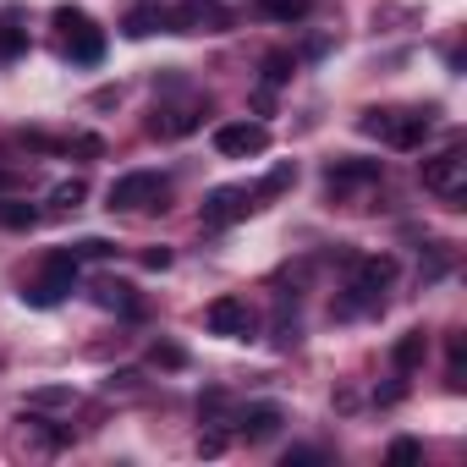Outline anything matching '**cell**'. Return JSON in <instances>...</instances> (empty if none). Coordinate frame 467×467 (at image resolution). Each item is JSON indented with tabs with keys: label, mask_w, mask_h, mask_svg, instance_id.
<instances>
[{
	"label": "cell",
	"mask_w": 467,
	"mask_h": 467,
	"mask_svg": "<svg viewBox=\"0 0 467 467\" xmlns=\"http://www.w3.org/2000/svg\"><path fill=\"white\" fill-rule=\"evenodd\" d=\"M286 462H325V451H314V445H297V451H286Z\"/></svg>",
	"instance_id": "29"
},
{
	"label": "cell",
	"mask_w": 467,
	"mask_h": 467,
	"mask_svg": "<svg viewBox=\"0 0 467 467\" xmlns=\"http://www.w3.org/2000/svg\"><path fill=\"white\" fill-rule=\"evenodd\" d=\"M61 401H72V390H34L28 396V407H61Z\"/></svg>",
	"instance_id": "26"
},
{
	"label": "cell",
	"mask_w": 467,
	"mask_h": 467,
	"mask_svg": "<svg viewBox=\"0 0 467 467\" xmlns=\"http://www.w3.org/2000/svg\"><path fill=\"white\" fill-rule=\"evenodd\" d=\"M358 127H363L368 138H385L390 149H418V143L429 138L434 116H429V110H363Z\"/></svg>",
	"instance_id": "2"
},
{
	"label": "cell",
	"mask_w": 467,
	"mask_h": 467,
	"mask_svg": "<svg viewBox=\"0 0 467 467\" xmlns=\"http://www.w3.org/2000/svg\"><path fill=\"white\" fill-rule=\"evenodd\" d=\"M214 149H220L225 160L265 154V149H270V127H265V121H225V127L214 132Z\"/></svg>",
	"instance_id": "10"
},
{
	"label": "cell",
	"mask_w": 467,
	"mask_h": 467,
	"mask_svg": "<svg viewBox=\"0 0 467 467\" xmlns=\"http://www.w3.org/2000/svg\"><path fill=\"white\" fill-rule=\"evenodd\" d=\"M385 456H390V462H418V456H423V445L401 434V440H390V451H385Z\"/></svg>",
	"instance_id": "25"
},
{
	"label": "cell",
	"mask_w": 467,
	"mask_h": 467,
	"mask_svg": "<svg viewBox=\"0 0 467 467\" xmlns=\"http://www.w3.org/2000/svg\"><path fill=\"white\" fill-rule=\"evenodd\" d=\"M72 286H78V259H72L67 248H56V254L45 259V270L23 286V303H28V308H56Z\"/></svg>",
	"instance_id": "4"
},
{
	"label": "cell",
	"mask_w": 467,
	"mask_h": 467,
	"mask_svg": "<svg viewBox=\"0 0 467 467\" xmlns=\"http://www.w3.org/2000/svg\"><path fill=\"white\" fill-rule=\"evenodd\" d=\"M154 28H165V12H154V6H143V12L127 17V39H149Z\"/></svg>",
	"instance_id": "20"
},
{
	"label": "cell",
	"mask_w": 467,
	"mask_h": 467,
	"mask_svg": "<svg viewBox=\"0 0 467 467\" xmlns=\"http://www.w3.org/2000/svg\"><path fill=\"white\" fill-rule=\"evenodd\" d=\"M67 254H72L78 265H83V259H110V254H116V243H105V237H83V243H72Z\"/></svg>",
	"instance_id": "23"
},
{
	"label": "cell",
	"mask_w": 467,
	"mask_h": 467,
	"mask_svg": "<svg viewBox=\"0 0 467 467\" xmlns=\"http://www.w3.org/2000/svg\"><path fill=\"white\" fill-rule=\"evenodd\" d=\"M292 182H297V165H275V171H270V176H265V187H259V192H254V198H275V192H286V187H292Z\"/></svg>",
	"instance_id": "22"
},
{
	"label": "cell",
	"mask_w": 467,
	"mask_h": 467,
	"mask_svg": "<svg viewBox=\"0 0 467 467\" xmlns=\"http://www.w3.org/2000/svg\"><path fill=\"white\" fill-rule=\"evenodd\" d=\"M56 28L67 34V56H72L78 67H94V61H105V34L94 28V17H88V12H72V6H61V12H56Z\"/></svg>",
	"instance_id": "6"
},
{
	"label": "cell",
	"mask_w": 467,
	"mask_h": 467,
	"mask_svg": "<svg viewBox=\"0 0 467 467\" xmlns=\"http://www.w3.org/2000/svg\"><path fill=\"white\" fill-rule=\"evenodd\" d=\"M23 50H28V28L6 12V17H0V61H17Z\"/></svg>",
	"instance_id": "17"
},
{
	"label": "cell",
	"mask_w": 467,
	"mask_h": 467,
	"mask_svg": "<svg viewBox=\"0 0 467 467\" xmlns=\"http://www.w3.org/2000/svg\"><path fill=\"white\" fill-rule=\"evenodd\" d=\"M231 423H237V434H243L248 445H259V440H275V434H281L286 412H281L275 401H254V407H243L237 418H231Z\"/></svg>",
	"instance_id": "11"
},
{
	"label": "cell",
	"mask_w": 467,
	"mask_h": 467,
	"mask_svg": "<svg viewBox=\"0 0 467 467\" xmlns=\"http://www.w3.org/2000/svg\"><path fill=\"white\" fill-rule=\"evenodd\" d=\"M94 303H99V308H116V314H132V319L143 314V297H138L127 281H99V286H94Z\"/></svg>",
	"instance_id": "14"
},
{
	"label": "cell",
	"mask_w": 467,
	"mask_h": 467,
	"mask_svg": "<svg viewBox=\"0 0 467 467\" xmlns=\"http://www.w3.org/2000/svg\"><path fill=\"white\" fill-rule=\"evenodd\" d=\"M198 451H203V456H220V451H225V434H220V429H209V434L198 440Z\"/></svg>",
	"instance_id": "28"
},
{
	"label": "cell",
	"mask_w": 467,
	"mask_h": 467,
	"mask_svg": "<svg viewBox=\"0 0 467 467\" xmlns=\"http://www.w3.org/2000/svg\"><path fill=\"white\" fill-rule=\"evenodd\" d=\"M368 182H379V160H336L330 171H325V187L341 198V192H352V187H368Z\"/></svg>",
	"instance_id": "12"
},
{
	"label": "cell",
	"mask_w": 467,
	"mask_h": 467,
	"mask_svg": "<svg viewBox=\"0 0 467 467\" xmlns=\"http://www.w3.org/2000/svg\"><path fill=\"white\" fill-rule=\"evenodd\" d=\"M292 72H297V61H292L286 50H270V56H265V88H281V83H292Z\"/></svg>",
	"instance_id": "19"
},
{
	"label": "cell",
	"mask_w": 467,
	"mask_h": 467,
	"mask_svg": "<svg viewBox=\"0 0 467 467\" xmlns=\"http://www.w3.org/2000/svg\"><path fill=\"white\" fill-rule=\"evenodd\" d=\"M254 209H259V198H254L248 187H214V192L203 198V225H209V231L237 225V220H248Z\"/></svg>",
	"instance_id": "9"
},
{
	"label": "cell",
	"mask_w": 467,
	"mask_h": 467,
	"mask_svg": "<svg viewBox=\"0 0 467 467\" xmlns=\"http://www.w3.org/2000/svg\"><path fill=\"white\" fill-rule=\"evenodd\" d=\"M423 352H429V336H423V330H407V336L390 347V363H396V374H412V368L423 363Z\"/></svg>",
	"instance_id": "15"
},
{
	"label": "cell",
	"mask_w": 467,
	"mask_h": 467,
	"mask_svg": "<svg viewBox=\"0 0 467 467\" xmlns=\"http://www.w3.org/2000/svg\"><path fill=\"white\" fill-rule=\"evenodd\" d=\"M423 187H429L434 198H445V203H462V198H467V149L451 143L445 154L423 160Z\"/></svg>",
	"instance_id": "5"
},
{
	"label": "cell",
	"mask_w": 467,
	"mask_h": 467,
	"mask_svg": "<svg viewBox=\"0 0 467 467\" xmlns=\"http://www.w3.org/2000/svg\"><path fill=\"white\" fill-rule=\"evenodd\" d=\"M12 187H23V176L17 171H0V192H12Z\"/></svg>",
	"instance_id": "31"
},
{
	"label": "cell",
	"mask_w": 467,
	"mask_h": 467,
	"mask_svg": "<svg viewBox=\"0 0 467 467\" xmlns=\"http://www.w3.org/2000/svg\"><path fill=\"white\" fill-rule=\"evenodd\" d=\"M165 28L171 34H225L231 12L220 6V0H182V6L165 12Z\"/></svg>",
	"instance_id": "7"
},
{
	"label": "cell",
	"mask_w": 467,
	"mask_h": 467,
	"mask_svg": "<svg viewBox=\"0 0 467 467\" xmlns=\"http://www.w3.org/2000/svg\"><path fill=\"white\" fill-rule=\"evenodd\" d=\"M83 198H88V182H83V176H72V182H61V187L50 192V203H56V209H78Z\"/></svg>",
	"instance_id": "21"
},
{
	"label": "cell",
	"mask_w": 467,
	"mask_h": 467,
	"mask_svg": "<svg viewBox=\"0 0 467 467\" xmlns=\"http://www.w3.org/2000/svg\"><path fill=\"white\" fill-rule=\"evenodd\" d=\"M143 270H171V248H149L143 254Z\"/></svg>",
	"instance_id": "27"
},
{
	"label": "cell",
	"mask_w": 467,
	"mask_h": 467,
	"mask_svg": "<svg viewBox=\"0 0 467 467\" xmlns=\"http://www.w3.org/2000/svg\"><path fill=\"white\" fill-rule=\"evenodd\" d=\"M198 116H203V105H187V110L154 105V116H149V132H154V138H182V132H192V127H198Z\"/></svg>",
	"instance_id": "13"
},
{
	"label": "cell",
	"mask_w": 467,
	"mask_h": 467,
	"mask_svg": "<svg viewBox=\"0 0 467 467\" xmlns=\"http://www.w3.org/2000/svg\"><path fill=\"white\" fill-rule=\"evenodd\" d=\"M72 149H78V154H105V143H99V138H78Z\"/></svg>",
	"instance_id": "30"
},
{
	"label": "cell",
	"mask_w": 467,
	"mask_h": 467,
	"mask_svg": "<svg viewBox=\"0 0 467 467\" xmlns=\"http://www.w3.org/2000/svg\"><path fill=\"white\" fill-rule=\"evenodd\" d=\"M254 6H259V17H270V23H303L314 0H254Z\"/></svg>",
	"instance_id": "16"
},
{
	"label": "cell",
	"mask_w": 467,
	"mask_h": 467,
	"mask_svg": "<svg viewBox=\"0 0 467 467\" xmlns=\"http://www.w3.org/2000/svg\"><path fill=\"white\" fill-rule=\"evenodd\" d=\"M203 325H209L214 336H231V341L259 336V314H254L243 297H214V303L203 308Z\"/></svg>",
	"instance_id": "8"
},
{
	"label": "cell",
	"mask_w": 467,
	"mask_h": 467,
	"mask_svg": "<svg viewBox=\"0 0 467 467\" xmlns=\"http://www.w3.org/2000/svg\"><path fill=\"white\" fill-rule=\"evenodd\" d=\"M149 363H154V368H187V352L171 347V341H154V347H149Z\"/></svg>",
	"instance_id": "24"
},
{
	"label": "cell",
	"mask_w": 467,
	"mask_h": 467,
	"mask_svg": "<svg viewBox=\"0 0 467 467\" xmlns=\"http://www.w3.org/2000/svg\"><path fill=\"white\" fill-rule=\"evenodd\" d=\"M390 281H396V259H390V254L352 259V281H347V297L336 303V314H341V319H358V314L379 308L385 292H390Z\"/></svg>",
	"instance_id": "1"
},
{
	"label": "cell",
	"mask_w": 467,
	"mask_h": 467,
	"mask_svg": "<svg viewBox=\"0 0 467 467\" xmlns=\"http://www.w3.org/2000/svg\"><path fill=\"white\" fill-rule=\"evenodd\" d=\"M0 225H6V231H28V225H39V209L23 203V198H0Z\"/></svg>",
	"instance_id": "18"
},
{
	"label": "cell",
	"mask_w": 467,
	"mask_h": 467,
	"mask_svg": "<svg viewBox=\"0 0 467 467\" xmlns=\"http://www.w3.org/2000/svg\"><path fill=\"white\" fill-rule=\"evenodd\" d=\"M171 182L160 171H127L121 182H110V214H138V209H165Z\"/></svg>",
	"instance_id": "3"
}]
</instances>
